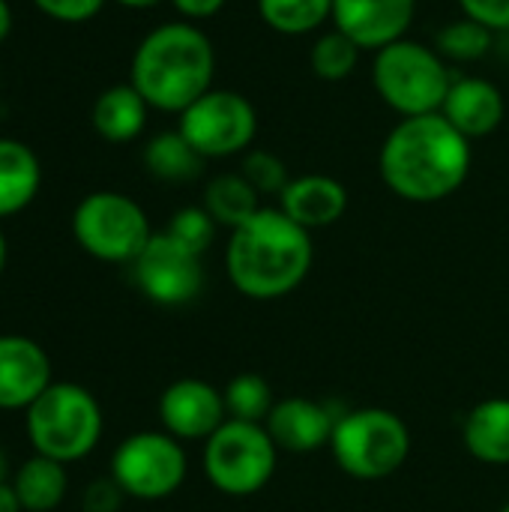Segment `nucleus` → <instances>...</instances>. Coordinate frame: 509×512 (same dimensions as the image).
<instances>
[{"label":"nucleus","mask_w":509,"mask_h":512,"mask_svg":"<svg viewBox=\"0 0 509 512\" xmlns=\"http://www.w3.org/2000/svg\"><path fill=\"white\" fill-rule=\"evenodd\" d=\"M378 171L387 189L405 201H444L468 180L471 141L441 111L402 117L381 144Z\"/></svg>","instance_id":"nucleus-1"},{"label":"nucleus","mask_w":509,"mask_h":512,"mask_svg":"<svg viewBox=\"0 0 509 512\" xmlns=\"http://www.w3.org/2000/svg\"><path fill=\"white\" fill-rule=\"evenodd\" d=\"M315 261L312 231L279 207H261L231 231L225 270L231 285L249 300H279L303 285Z\"/></svg>","instance_id":"nucleus-2"},{"label":"nucleus","mask_w":509,"mask_h":512,"mask_svg":"<svg viewBox=\"0 0 509 512\" xmlns=\"http://www.w3.org/2000/svg\"><path fill=\"white\" fill-rule=\"evenodd\" d=\"M213 72L216 51L207 33L192 21H171L138 42L129 84L150 108L183 114L195 99L213 90Z\"/></svg>","instance_id":"nucleus-3"},{"label":"nucleus","mask_w":509,"mask_h":512,"mask_svg":"<svg viewBox=\"0 0 509 512\" xmlns=\"http://www.w3.org/2000/svg\"><path fill=\"white\" fill-rule=\"evenodd\" d=\"M24 432L36 456L69 465L96 450L102 438V408L87 387L51 381L24 411Z\"/></svg>","instance_id":"nucleus-4"},{"label":"nucleus","mask_w":509,"mask_h":512,"mask_svg":"<svg viewBox=\"0 0 509 512\" xmlns=\"http://www.w3.org/2000/svg\"><path fill=\"white\" fill-rule=\"evenodd\" d=\"M372 84L384 105L402 117L438 114L450 93V72L444 57L417 39H399L375 51Z\"/></svg>","instance_id":"nucleus-5"},{"label":"nucleus","mask_w":509,"mask_h":512,"mask_svg":"<svg viewBox=\"0 0 509 512\" xmlns=\"http://www.w3.org/2000/svg\"><path fill=\"white\" fill-rule=\"evenodd\" d=\"M330 450L336 465L354 480H387L411 456L408 423L387 408H354L339 414Z\"/></svg>","instance_id":"nucleus-6"},{"label":"nucleus","mask_w":509,"mask_h":512,"mask_svg":"<svg viewBox=\"0 0 509 512\" xmlns=\"http://www.w3.org/2000/svg\"><path fill=\"white\" fill-rule=\"evenodd\" d=\"M279 465V447L264 423L225 420L204 441V474L228 498H249L270 486Z\"/></svg>","instance_id":"nucleus-7"},{"label":"nucleus","mask_w":509,"mask_h":512,"mask_svg":"<svg viewBox=\"0 0 509 512\" xmlns=\"http://www.w3.org/2000/svg\"><path fill=\"white\" fill-rule=\"evenodd\" d=\"M75 243L96 261L132 264L150 243V219L144 207L123 192H90L72 213Z\"/></svg>","instance_id":"nucleus-8"},{"label":"nucleus","mask_w":509,"mask_h":512,"mask_svg":"<svg viewBox=\"0 0 509 512\" xmlns=\"http://www.w3.org/2000/svg\"><path fill=\"white\" fill-rule=\"evenodd\" d=\"M183 444L168 432H135L111 456V480L135 501L171 498L186 480Z\"/></svg>","instance_id":"nucleus-9"},{"label":"nucleus","mask_w":509,"mask_h":512,"mask_svg":"<svg viewBox=\"0 0 509 512\" xmlns=\"http://www.w3.org/2000/svg\"><path fill=\"white\" fill-rule=\"evenodd\" d=\"M177 129L204 159H225L252 147L258 114L243 93L213 87L180 114Z\"/></svg>","instance_id":"nucleus-10"},{"label":"nucleus","mask_w":509,"mask_h":512,"mask_svg":"<svg viewBox=\"0 0 509 512\" xmlns=\"http://www.w3.org/2000/svg\"><path fill=\"white\" fill-rule=\"evenodd\" d=\"M132 273L141 294L159 306H186L204 288L201 255L177 243L168 231L150 237L144 252L132 261Z\"/></svg>","instance_id":"nucleus-11"},{"label":"nucleus","mask_w":509,"mask_h":512,"mask_svg":"<svg viewBox=\"0 0 509 512\" xmlns=\"http://www.w3.org/2000/svg\"><path fill=\"white\" fill-rule=\"evenodd\" d=\"M159 420L162 432L177 441H207L225 420V396L210 381L180 378L168 384L159 396Z\"/></svg>","instance_id":"nucleus-12"},{"label":"nucleus","mask_w":509,"mask_h":512,"mask_svg":"<svg viewBox=\"0 0 509 512\" xmlns=\"http://www.w3.org/2000/svg\"><path fill=\"white\" fill-rule=\"evenodd\" d=\"M417 0H333V24L363 51H381L408 36Z\"/></svg>","instance_id":"nucleus-13"},{"label":"nucleus","mask_w":509,"mask_h":512,"mask_svg":"<svg viewBox=\"0 0 509 512\" xmlns=\"http://www.w3.org/2000/svg\"><path fill=\"white\" fill-rule=\"evenodd\" d=\"M339 414L309 396H288L279 399L267 417V432L273 438V444L279 447V453H315L321 447H330L333 429H336Z\"/></svg>","instance_id":"nucleus-14"},{"label":"nucleus","mask_w":509,"mask_h":512,"mask_svg":"<svg viewBox=\"0 0 509 512\" xmlns=\"http://www.w3.org/2000/svg\"><path fill=\"white\" fill-rule=\"evenodd\" d=\"M51 384L45 348L27 336H0V411H27Z\"/></svg>","instance_id":"nucleus-15"},{"label":"nucleus","mask_w":509,"mask_h":512,"mask_svg":"<svg viewBox=\"0 0 509 512\" xmlns=\"http://www.w3.org/2000/svg\"><path fill=\"white\" fill-rule=\"evenodd\" d=\"M441 114L468 138H486L492 135L504 114H507V102L498 84H492L489 78H477V75H465V78H453L450 93L441 105Z\"/></svg>","instance_id":"nucleus-16"},{"label":"nucleus","mask_w":509,"mask_h":512,"mask_svg":"<svg viewBox=\"0 0 509 512\" xmlns=\"http://www.w3.org/2000/svg\"><path fill=\"white\" fill-rule=\"evenodd\" d=\"M279 210L306 231H318L345 216L348 189L330 174H300L282 189Z\"/></svg>","instance_id":"nucleus-17"},{"label":"nucleus","mask_w":509,"mask_h":512,"mask_svg":"<svg viewBox=\"0 0 509 512\" xmlns=\"http://www.w3.org/2000/svg\"><path fill=\"white\" fill-rule=\"evenodd\" d=\"M147 111V99L132 84H114L96 96L90 120L96 135L105 138L108 144H126L144 132Z\"/></svg>","instance_id":"nucleus-18"},{"label":"nucleus","mask_w":509,"mask_h":512,"mask_svg":"<svg viewBox=\"0 0 509 512\" xmlns=\"http://www.w3.org/2000/svg\"><path fill=\"white\" fill-rule=\"evenodd\" d=\"M462 438L468 453L483 465H509V399L495 396L474 405L465 417Z\"/></svg>","instance_id":"nucleus-19"},{"label":"nucleus","mask_w":509,"mask_h":512,"mask_svg":"<svg viewBox=\"0 0 509 512\" xmlns=\"http://www.w3.org/2000/svg\"><path fill=\"white\" fill-rule=\"evenodd\" d=\"M42 186L36 153L15 138H0V219H9L33 204Z\"/></svg>","instance_id":"nucleus-20"},{"label":"nucleus","mask_w":509,"mask_h":512,"mask_svg":"<svg viewBox=\"0 0 509 512\" xmlns=\"http://www.w3.org/2000/svg\"><path fill=\"white\" fill-rule=\"evenodd\" d=\"M12 486H15V495H18L24 512H51L57 510L66 498L69 474H66V465L33 453L15 471Z\"/></svg>","instance_id":"nucleus-21"},{"label":"nucleus","mask_w":509,"mask_h":512,"mask_svg":"<svg viewBox=\"0 0 509 512\" xmlns=\"http://www.w3.org/2000/svg\"><path fill=\"white\" fill-rule=\"evenodd\" d=\"M204 156L180 135V129L174 132H159L147 141L144 147V165L156 180L165 183H186L195 180L204 168Z\"/></svg>","instance_id":"nucleus-22"},{"label":"nucleus","mask_w":509,"mask_h":512,"mask_svg":"<svg viewBox=\"0 0 509 512\" xmlns=\"http://www.w3.org/2000/svg\"><path fill=\"white\" fill-rule=\"evenodd\" d=\"M204 210L216 219V225L240 228L261 210V195L252 189V183L237 174H219L204 189Z\"/></svg>","instance_id":"nucleus-23"},{"label":"nucleus","mask_w":509,"mask_h":512,"mask_svg":"<svg viewBox=\"0 0 509 512\" xmlns=\"http://www.w3.org/2000/svg\"><path fill=\"white\" fill-rule=\"evenodd\" d=\"M261 21L285 36H303L333 18V0H258Z\"/></svg>","instance_id":"nucleus-24"},{"label":"nucleus","mask_w":509,"mask_h":512,"mask_svg":"<svg viewBox=\"0 0 509 512\" xmlns=\"http://www.w3.org/2000/svg\"><path fill=\"white\" fill-rule=\"evenodd\" d=\"M222 396H225L228 420H243V423H267V417L276 405L270 381L258 372L234 375L225 384Z\"/></svg>","instance_id":"nucleus-25"},{"label":"nucleus","mask_w":509,"mask_h":512,"mask_svg":"<svg viewBox=\"0 0 509 512\" xmlns=\"http://www.w3.org/2000/svg\"><path fill=\"white\" fill-rule=\"evenodd\" d=\"M360 54L363 48L354 39H348L342 30H330L315 39L309 51V66L324 81H345L348 75H354Z\"/></svg>","instance_id":"nucleus-26"},{"label":"nucleus","mask_w":509,"mask_h":512,"mask_svg":"<svg viewBox=\"0 0 509 512\" xmlns=\"http://www.w3.org/2000/svg\"><path fill=\"white\" fill-rule=\"evenodd\" d=\"M489 48H492V30L471 21V18L453 21V24L441 27L438 36H435V51L441 57H450V60H459V63L480 60Z\"/></svg>","instance_id":"nucleus-27"},{"label":"nucleus","mask_w":509,"mask_h":512,"mask_svg":"<svg viewBox=\"0 0 509 512\" xmlns=\"http://www.w3.org/2000/svg\"><path fill=\"white\" fill-rule=\"evenodd\" d=\"M216 228H219L216 219L201 204V207H183V210H177L171 216V222H168L165 231L177 243H183L186 249H192L195 255H204L213 246V240H216Z\"/></svg>","instance_id":"nucleus-28"},{"label":"nucleus","mask_w":509,"mask_h":512,"mask_svg":"<svg viewBox=\"0 0 509 512\" xmlns=\"http://www.w3.org/2000/svg\"><path fill=\"white\" fill-rule=\"evenodd\" d=\"M240 174L252 183L258 195H282V189L291 183L285 162L270 150H246Z\"/></svg>","instance_id":"nucleus-29"},{"label":"nucleus","mask_w":509,"mask_h":512,"mask_svg":"<svg viewBox=\"0 0 509 512\" xmlns=\"http://www.w3.org/2000/svg\"><path fill=\"white\" fill-rule=\"evenodd\" d=\"M33 6L54 21L81 24V21H90L93 15H99L105 0H33Z\"/></svg>","instance_id":"nucleus-30"},{"label":"nucleus","mask_w":509,"mask_h":512,"mask_svg":"<svg viewBox=\"0 0 509 512\" xmlns=\"http://www.w3.org/2000/svg\"><path fill=\"white\" fill-rule=\"evenodd\" d=\"M465 18L495 30H509V0H459Z\"/></svg>","instance_id":"nucleus-31"},{"label":"nucleus","mask_w":509,"mask_h":512,"mask_svg":"<svg viewBox=\"0 0 509 512\" xmlns=\"http://www.w3.org/2000/svg\"><path fill=\"white\" fill-rule=\"evenodd\" d=\"M123 498H126L123 489L111 477L96 480L84 492V512H117L120 504H123Z\"/></svg>","instance_id":"nucleus-32"},{"label":"nucleus","mask_w":509,"mask_h":512,"mask_svg":"<svg viewBox=\"0 0 509 512\" xmlns=\"http://www.w3.org/2000/svg\"><path fill=\"white\" fill-rule=\"evenodd\" d=\"M174 9L189 18V21H204V18H213L228 0H171Z\"/></svg>","instance_id":"nucleus-33"},{"label":"nucleus","mask_w":509,"mask_h":512,"mask_svg":"<svg viewBox=\"0 0 509 512\" xmlns=\"http://www.w3.org/2000/svg\"><path fill=\"white\" fill-rule=\"evenodd\" d=\"M0 512H24L12 483H0Z\"/></svg>","instance_id":"nucleus-34"},{"label":"nucleus","mask_w":509,"mask_h":512,"mask_svg":"<svg viewBox=\"0 0 509 512\" xmlns=\"http://www.w3.org/2000/svg\"><path fill=\"white\" fill-rule=\"evenodd\" d=\"M9 33H12V6L0 0V42H6Z\"/></svg>","instance_id":"nucleus-35"},{"label":"nucleus","mask_w":509,"mask_h":512,"mask_svg":"<svg viewBox=\"0 0 509 512\" xmlns=\"http://www.w3.org/2000/svg\"><path fill=\"white\" fill-rule=\"evenodd\" d=\"M120 6H129V9H150V6H159L162 0H114Z\"/></svg>","instance_id":"nucleus-36"},{"label":"nucleus","mask_w":509,"mask_h":512,"mask_svg":"<svg viewBox=\"0 0 509 512\" xmlns=\"http://www.w3.org/2000/svg\"><path fill=\"white\" fill-rule=\"evenodd\" d=\"M3 267H6V237L0 231V276H3Z\"/></svg>","instance_id":"nucleus-37"},{"label":"nucleus","mask_w":509,"mask_h":512,"mask_svg":"<svg viewBox=\"0 0 509 512\" xmlns=\"http://www.w3.org/2000/svg\"><path fill=\"white\" fill-rule=\"evenodd\" d=\"M0 483H6V456L0 450Z\"/></svg>","instance_id":"nucleus-38"},{"label":"nucleus","mask_w":509,"mask_h":512,"mask_svg":"<svg viewBox=\"0 0 509 512\" xmlns=\"http://www.w3.org/2000/svg\"><path fill=\"white\" fill-rule=\"evenodd\" d=\"M501 512H509V504H504V507H501Z\"/></svg>","instance_id":"nucleus-39"}]
</instances>
